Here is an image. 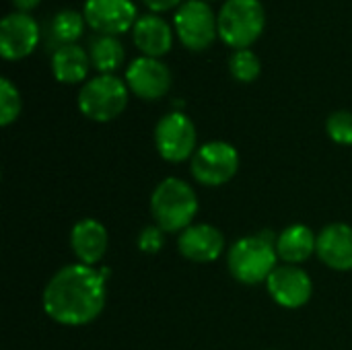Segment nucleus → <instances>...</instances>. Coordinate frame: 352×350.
<instances>
[{"instance_id": "f257e3e1", "label": "nucleus", "mask_w": 352, "mask_h": 350, "mask_svg": "<svg viewBox=\"0 0 352 350\" xmlns=\"http://www.w3.org/2000/svg\"><path fill=\"white\" fill-rule=\"evenodd\" d=\"M105 276L95 266H62L45 285L41 295L43 311L62 326H87L95 322L107 301Z\"/></svg>"}, {"instance_id": "f03ea898", "label": "nucleus", "mask_w": 352, "mask_h": 350, "mask_svg": "<svg viewBox=\"0 0 352 350\" xmlns=\"http://www.w3.org/2000/svg\"><path fill=\"white\" fill-rule=\"evenodd\" d=\"M276 239L278 235L272 231H260L256 235L237 239L227 254L231 276L250 287L266 283L278 266Z\"/></svg>"}, {"instance_id": "7ed1b4c3", "label": "nucleus", "mask_w": 352, "mask_h": 350, "mask_svg": "<svg viewBox=\"0 0 352 350\" xmlns=\"http://www.w3.org/2000/svg\"><path fill=\"white\" fill-rule=\"evenodd\" d=\"M198 212L194 188L179 177H165L151 194V215L165 233H182Z\"/></svg>"}, {"instance_id": "20e7f679", "label": "nucleus", "mask_w": 352, "mask_h": 350, "mask_svg": "<svg viewBox=\"0 0 352 350\" xmlns=\"http://www.w3.org/2000/svg\"><path fill=\"white\" fill-rule=\"evenodd\" d=\"M217 21L219 37L235 50H245L262 35L266 12L260 0H227Z\"/></svg>"}, {"instance_id": "39448f33", "label": "nucleus", "mask_w": 352, "mask_h": 350, "mask_svg": "<svg viewBox=\"0 0 352 350\" xmlns=\"http://www.w3.org/2000/svg\"><path fill=\"white\" fill-rule=\"evenodd\" d=\"M128 85L113 74H99L78 91V109L93 122H111L128 105Z\"/></svg>"}, {"instance_id": "423d86ee", "label": "nucleus", "mask_w": 352, "mask_h": 350, "mask_svg": "<svg viewBox=\"0 0 352 350\" xmlns=\"http://www.w3.org/2000/svg\"><path fill=\"white\" fill-rule=\"evenodd\" d=\"M192 175L206 188L229 184L239 169V153L225 140H210L198 146L192 157Z\"/></svg>"}, {"instance_id": "0eeeda50", "label": "nucleus", "mask_w": 352, "mask_h": 350, "mask_svg": "<svg viewBox=\"0 0 352 350\" xmlns=\"http://www.w3.org/2000/svg\"><path fill=\"white\" fill-rule=\"evenodd\" d=\"M198 142V132L194 122L182 113V111H171L163 116L157 126H155V146L161 159L169 163H182L194 153Z\"/></svg>"}, {"instance_id": "6e6552de", "label": "nucleus", "mask_w": 352, "mask_h": 350, "mask_svg": "<svg viewBox=\"0 0 352 350\" xmlns=\"http://www.w3.org/2000/svg\"><path fill=\"white\" fill-rule=\"evenodd\" d=\"M175 31L188 50L202 52L219 35V21L204 0H186L175 10Z\"/></svg>"}, {"instance_id": "1a4fd4ad", "label": "nucleus", "mask_w": 352, "mask_h": 350, "mask_svg": "<svg viewBox=\"0 0 352 350\" xmlns=\"http://www.w3.org/2000/svg\"><path fill=\"white\" fill-rule=\"evenodd\" d=\"M268 295L276 305L285 309H299L309 303L314 295L311 276L301 266H276V270L266 281Z\"/></svg>"}, {"instance_id": "9d476101", "label": "nucleus", "mask_w": 352, "mask_h": 350, "mask_svg": "<svg viewBox=\"0 0 352 350\" xmlns=\"http://www.w3.org/2000/svg\"><path fill=\"white\" fill-rule=\"evenodd\" d=\"M126 85L136 97L144 101H155L167 95L171 87V70L157 58L140 56L134 58L128 66Z\"/></svg>"}, {"instance_id": "9b49d317", "label": "nucleus", "mask_w": 352, "mask_h": 350, "mask_svg": "<svg viewBox=\"0 0 352 350\" xmlns=\"http://www.w3.org/2000/svg\"><path fill=\"white\" fill-rule=\"evenodd\" d=\"M39 43V25L27 12H8L0 23V54L6 60L27 58Z\"/></svg>"}, {"instance_id": "f8f14e48", "label": "nucleus", "mask_w": 352, "mask_h": 350, "mask_svg": "<svg viewBox=\"0 0 352 350\" xmlns=\"http://www.w3.org/2000/svg\"><path fill=\"white\" fill-rule=\"evenodd\" d=\"M82 14L87 25L103 35L124 33L136 23V6L132 0H87Z\"/></svg>"}, {"instance_id": "ddd939ff", "label": "nucleus", "mask_w": 352, "mask_h": 350, "mask_svg": "<svg viewBox=\"0 0 352 350\" xmlns=\"http://www.w3.org/2000/svg\"><path fill=\"white\" fill-rule=\"evenodd\" d=\"M177 250L190 262L208 264L214 262L225 252V235L221 233V229L208 223L190 225L179 233Z\"/></svg>"}, {"instance_id": "4468645a", "label": "nucleus", "mask_w": 352, "mask_h": 350, "mask_svg": "<svg viewBox=\"0 0 352 350\" xmlns=\"http://www.w3.org/2000/svg\"><path fill=\"white\" fill-rule=\"evenodd\" d=\"M318 258L332 270H352V227L346 223L326 225L318 233Z\"/></svg>"}, {"instance_id": "2eb2a0df", "label": "nucleus", "mask_w": 352, "mask_h": 350, "mask_svg": "<svg viewBox=\"0 0 352 350\" xmlns=\"http://www.w3.org/2000/svg\"><path fill=\"white\" fill-rule=\"evenodd\" d=\"M109 245L107 229L95 219H80L70 231V248L80 264L95 266L103 260Z\"/></svg>"}, {"instance_id": "dca6fc26", "label": "nucleus", "mask_w": 352, "mask_h": 350, "mask_svg": "<svg viewBox=\"0 0 352 350\" xmlns=\"http://www.w3.org/2000/svg\"><path fill=\"white\" fill-rule=\"evenodd\" d=\"M132 37H134L136 47L148 58H159V56L167 54L173 43L171 27L159 14L138 17L132 27Z\"/></svg>"}, {"instance_id": "f3484780", "label": "nucleus", "mask_w": 352, "mask_h": 350, "mask_svg": "<svg viewBox=\"0 0 352 350\" xmlns=\"http://www.w3.org/2000/svg\"><path fill=\"white\" fill-rule=\"evenodd\" d=\"M316 248H318V235H314V231L301 223L289 225L287 229L278 233V239H276L278 260L291 266H299L307 262L316 254Z\"/></svg>"}, {"instance_id": "a211bd4d", "label": "nucleus", "mask_w": 352, "mask_h": 350, "mask_svg": "<svg viewBox=\"0 0 352 350\" xmlns=\"http://www.w3.org/2000/svg\"><path fill=\"white\" fill-rule=\"evenodd\" d=\"M89 66H91L89 54L76 43L60 45L52 54V72H54L56 80H60V83L74 85V83L85 80Z\"/></svg>"}, {"instance_id": "6ab92c4d", "label": "nucleus", "mask_w": 352, "mask_h": 350, "mask_svg": "<svg viewBox=\"0 0 352 350\" xmlns=\"http://www.w3.org/2000/svg\"><path fill=\"white\" fill-rule=\"evenodd\" d=\"M124 45L116 35H99L91 41L89 58L101 74H111L124 62Z\"/></svg>"}, {"instance_id": "aec40b11", "label": "nucleus", "mask_w": 352, "mask_h": 350, "mask_svg": "<svg viewBox=\"0 0 352 350\" xmlns=\"http://www.w3.org/2000/svg\"><path fill=\"white\" fill-rule=\"evenodd\" d=\"M85 23H87L85 21V14H80L74 8H62V10H58L52 17V25H50L54 45L60 47V45H66V43H74L80 37Z\"/></svg>"}, {"instance_id": "412c9836", "label": "nucleus", "mask_w": 352, "mask_h": 350, "mask_svg": "<svg viewBox=\"0 0 352 350\" xmlns=\"http://www.w3.org/2000/svg\"><path fill=\"white\" fill-rule=\"evenodd\" d=\"M229 70L239 83H254L262 72V62L250 47H245V50H237L231 56Z\"/></svg>"}, {"instance_id": "4be33fe9", "label": "nucleus", "mask_w": 352, "mask_h": 350, "mask_svg": "<svg viewBox=\"0 0 352 350\" xmlns=\"http://www.w3.org/2000/svg\"><path fill=\"white\" fill-rule=\"evenodd\" d=\"M21 93L6 78H0V126H10L21 113Z\"/></svg>"}, {"instance_id": "5701e85b", "label": "nucleus", "mask_w": 352, "mask_h": 350, "mask_svg": "<svg viewBox=\"0 0 352 350\" xmlns=\"http://www.w3.org/2000/svg\"><path fill=\"white\" fill-rule=\"evenodd\" d=\"M326 132L336 144L352 146V111L340 109L326 120Z\"/></svg>"}, {"instance_id": "b1692460", "label": "nucleus", "mask_w": 352, "mask_h": 350, "mask_svg": "<svg viewBox=\"0 0 352 350\" xmlns=\"http://www.w3.org/2000/svg\"><path fill=\"white\" fill-rule=\"evenodd\" d=\"M136 245L142 254H148V256H155L163 250L165 245V231L159 227V225H148L144 227L138 237H136Z\"/></svg>"}, {"instance_id": "393cba45", "label": "nucleus", "mask_w": 352, "mask_h": 350, "mask_svg": "<svg viewBox=\"0 0 352 350\" xmlns=\"http://www.w3.org/2000/svg\"><path fill=\"white\" fill-rule=\"evenodd\" d=\"M144 4H146L151 10H155V12H163V10L182 6V0H144Z\"/></svg>"}, {"instance_id": "a878e982", "label": "nucleus", "mask_w": 352, "mask_h": 350, "mask_svg": "<svg viewBox=\"0 0 352 350\" xmlns=\"http://www.w3.org/2000/svg\"><path fill=\"white\" fill-rule=\"evenodd\" d=\"M39 2H41V0H12L14 8H19L21 12H27V10H31V8H35Z\"/></svg>"}]
</instances>
